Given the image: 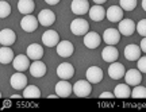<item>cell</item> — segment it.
Masks as SVG:
<instances>
[{
  "label": "cell",
  "mask_w": 146,
  "mask_h": 112,
  "mask_svg": "<svg viewBox=\"0 0 146 112\" xmlns=\"http://www.w3.org/2000/svg\"><path fill=\"white\" fill-rule=\"evenodd\" d=\"M73 92L77 97H88L92 92V84L88 80H78L73 85Z\"/></svg>",
  "instance_id": "obj_1"
},
{
  "label": "cell",
  "mask_w": 146,
  "mask_h": 112,
  "mask_svg": "<svg viewBox=\"0 0 146 112\" xmlns=\"http://www.w3.org/2000/svg\"><path fill=\"white\" fill-rule=\"evenodd\" d=\"M70 31L74 35H85L89 31V23L83 18H77L70 23Z\"/></svg>",
  "instance_id": "obj_2"
},
{
  "label": "cell",
  "mask_w": 146,
  "mask_h": 112,
  "mask_svg": "<svg viewBox=\"0 0 146 112\" xmlns=\"http://www.w3.org/2000/svg\"><path fill=\"white\" fill-rule=\"evenodd\" d=\"M38 25H39L38 18L31 15V14L25 15L21 21V27L23 28V31H26V32H34V31L38 28Z\"/></svg>",
  "instance_id": "obj_3"
},
{
  "label": "cell",
  "mask_w": 146,
  "mask_h": 112,
  "mask_svg": "<svg viewBox=\"0 0 146 112\" xmlns=\"http://www.w3.org/2000/svg\"><path fill=\"white\" fill-rule=\"evenodd\" d=\"M36 18H38L39 25L43 26V27H49V26H52L56 22V14L52 10H47V8L39 11V14H38Z\"/></svg>",
  "instance_id": "obj_4"
},
{
  "label": "cell",
  "mask_w": 146,
  "mask_h": 112,
  "mask_svg": "<svg viewBox=\"0 0 146 112\" xmlns=\"http://www.w3.org/2000/svg\"><path fill=\"white\" fill-rule=\"evenodd\" d=\"M56 51H57V54L60 57H62V58H68L73 54V51H74V46H73L72 42L69 41H60L56 46Z\"/></svg>",
  "instance_id": "obj_5"
},
{
  "label": "cell",
  "mask_w": 146,
  "mask_h": 112,
  "mask_svg": "<svg viewBox=\"0 0 146 112\" xmlns=\"http://www.w3.org/2000/svg\"><path fill=\"white\" fill-rule=\"evenodd\" d=\"M102 41H103L102 36L98 32H95V31H88L84 35V45H85V47H88V49H96V47H99Z\"/></svg>",
  "instance_id": "obj_6"
},
{
  "label": "cell",
  "mask_w": 146,
  "mask_h": 112,
  "mask_svg": "<svg viewBox=\"0 0 146 112\" xmlns=\"http://www.w3.org/2000/svg\"><path fill=\"white\" fill-rule=\"evenodd\" d=\"M10 84L11 87L16 89V91H21V89H25L27 85V77L22 73V72H16L14 73L10 78Z\"/></svg>",
  "instance_id": "obj_7"
},
{
  "label": "cell",
  "mask_w": 146,
  "mask_h": 112,
  "mask_svg": "<svg viewBox=\"0 0 146 112\" xmlns=\"http://www.w3.org/2000/svg\"><path fill=\"white\" fill-rule=\"evenodd\" d=\"M57 76L61 80H69L74 76V68L69 62H62L57 66Z\"/></svg>",
  "instance_id": "obj_8"
},
{
  "label": "cell",
  "mask_w": 146,
  "mask_h": 112,
  "mask_svg": "<svg viewBox=\"0 0 146 112\" xmlns=\"http://www.w3.org/2000/svg\"><path fill=\"white\" fill-rule=\"evenodd\" d=\"M89 3L88 0H73L70 4V10L74 15H85L89 11Z\"/></svg>",
  "instance_id": "obj_9"
},
{
  "label": "cell",
  "mask_w": 146,
  "mask_h": 112,
  "mask_svg": "<svg viewBox=\"0 0 146 112\" xmlns=\"http://www.w3.org/2000/svg\"><path fill=\"white\" fill-rule=\"evenodd\" d=\"M126 69L125 66L120 64V62H111V65L108 68V76L112 78V80H120L122 77H125Z\"/></svg>",
  "instance_id": "obj_10"
},
{
  "label": "cell",
  "mask_w": 146,
  "mask_h": 112,
  "mask_svg": "<svg viewBox=\"0 0 146 112\" xmlns=\"http://www.w3.org/2000/svg\"><path fill=\"white\" fill-rule=\"evenodd\" d=\"M118 30H119L120 35L130 36L135 32V23H134V21H131V19H122L119 22Z\"/></svg>",
  "instance_id": "obj_11"
},
{
  "label": "cell",
  "mask_w": 146,
  "mask_h": 112,
  "mask_svg": "<svg viewBox=\"0 0 146 112\" xmlns=\"http://www.w3.org/2000/svg\"><path fill=\"white\" fill-rule=\"evenodd\" d=\"M60 42V35H58L57 31L54 30H47L43 32L42 35V43L47 47H54L57 46V43Z\"/></svg>",
  "instance_id": "obj_12"
},
{
  "label": "cell",
  "mask_w": 146,
  "mask_h": 112,
  "mask_svg": "<svg viewBox=\"0 0 146 112\" xmlns=\"http://www.w3.org/2000/svg\"><path fill=\"white\" fill-rule=\"evenodd\" d=\"M14 69L18 72H25L30 68V58L27 57V54H19V56L14 57L12 61Z\"/></svg>",
  "instance_id": "obj_13"
},
{
  "label": "cell",
  "mask_w": 146,
  "mask_h": 112,
  "mask_svg": "<svg viewBox=\"0 0 146 112\" xmlns=\"http://www.w3.org/2000/svg\"><path fill=\"white\" fill-rule=\"evenodd\" d=\"M106 16L112 23L120 22L123 19V10H122L120 5H111V7H108V10L106 11Z\"/></svg>",
  "instance_id": "obj_14"
},
{
  "label": "cell",
  "mask_w": 146,
  "mask_h": 112,
  "mask_svg": "<svg viewBox=\"0 0 146 112\" xmlns=\"http://www.w3.org/2000/svg\"><path fill=\"white\" fill-rule=\"evenodd\" d=\"M125 81L126 84L133 85V87L139 85L142 81V73L138 69H130L125 73Z\"/></svg>",
  "instance_id": "obj_15"
},
{
  "label": "cell",
  "mask_w": 146,
  "mask_h": 112,
  "mask_svg": "<svg viewBox=\"0 0 146 112\" xmlns=\"http://www.w3.org/2000/svg\"><path fill=\"white\" fill-rule=\"evenodd\" d=\"M16 41L15 31L11 28H3L0 31V45L1 46H12Z\"/></svg>",
  "instance_id": "obj_16"
},
{
  "label": "cell",
  "mask_w": 146,
  "mask_h": 112,
  "mask_svg": "<svg viewBox=\"0 0 146 112\" xmlns=\"http://www.w3.org/2000/svg\"><path fill=\"white\" fill-rule=\"evenodd\" d=\"M85 74H87V80L91 84H99L103 80V70L99 66H89Z\"/></svg>",
  "instance_id": "obj_17"
},
{
  "label": "cell",
  "mask_w": 146,
  "mask_h": 112,
  "mask_svg": "<svg viewBox=\"0 0 146 112\" xmlns=\"http://www.w3.org/2000/svg\"><path fill=\"white\" fill-rule=\"evenodd\" d=\"M141 47L138 45L130 43V45H127L125 47L123 54H125L126 60H129V61H138V58L141 57Z\"/></svg>",
  "instance_id": "obj_18"
},
{
  "label": "cell",
  "mask_w": 146,
  "mask_h": 112,
  "mask_svg": "<svg viewBox=\"0 0 146 112\" xmlns=\"http://www.w3.org/2000/svg\"><path fill=\"white\" fill-rule=\"evenodd\" d=\"M73 92V85L68 80H61L60 82L56 84V93L60 97H69L70 93Z\"/></svg>",
  "instance_id": "obj_19"
},
{
  "label": "cell",
  "mask_w": 146,
  "mask_h": 112,
  "mask_svg": "<svg viewBox=\"0 0 146 112\" xmlns=\"http://www.w3.org/2000/svg\"><path fill=\"white\" fill-rule=\"evenodd\" d=\"M118 57H119V51L116 50V47H114V45H108L106 46L104 49L102 50V58L106 62H114L118 61Z\"/></svg>",
  "instance_id": "obj_20"
},
{
  "label": "cell",
  "mask_w": 146,
  "mask_h": 112,
  "mask_svg": "<svg viewBox=\"0 0 146 112\" xmlns=\"http://www.w3.org/2000/svg\"><path fill=\"white\" fill-rule=\"evenodd\" d=\"M46 70H47L46 65L42 61H39V60H35V61L30 65V74H31L33 77H35V78L43 77L46 74Z\"/></svg>",
  "instance_id": "obj_21"
},
{
  "label": "cell",
  "mask_w": 146,
  "mask_h": 112,
  "mask_svg": "<svg viewBox=\"0 0 146 112\" xmlns=\"http://www.w3.org/2000/svg\"><path fill=\"white\" fill-rule=\"evenodd\" d=\"M26 54L30 60H33V61L41 60L42 57H43V47H42L39 43H31V45L27 46Z\"/></svg>",
  "instance_id": "obj_22"
},
{
  "label": "cell",
  "mask_w": 146,
  "mask_h": 112,
  "mask_svg": "<svg viewBox=\"0 0 146 112\" xmlns=\"http://www.w3.org/2000/svg\"><path fill=\"white\" fill-rule=\"evenodd\" d=\"M103 41L107 45H116L120 41V32L116 28H107L103 32Z\"/></svg>",
  "instance_id": "obj_23"
},
{
  "label": "cell",
  "mask_w": 146,
  "mask_h": 112,
  "mask_svg": "<svg viewBox=\"0 0 146 112\" xmlns=\"http://www.w3.org/2000/svg\"><path fill=\"white\" fill-rule=\"evenodd\" d=\"M88 14L94 22H102L106 18V10L102 7V4H95L94 7H89Z\"/></svg>",
  "instance_id": "obj_24"
},
{
  "label": "cell",
  "mask_w": 146,
  "mask_h": 112,
  "mask_svg": "<svg viewBox=\"0 0 146 112\" xmlns=\"http://www.w3.org/2000/svg\"><path fill=\"white\" fill-rule=\"evenodd\" d=\"M35 10V3L34 0H19L18 1V11L23 15H29Z\"/></svg>",
  "instance_id": "obj_25"
},
{
  "label": "cell",
  "mask_w": 146,
  "mask_h": 112,
  "mask_svg": "<svg viewBox=\"0 0 146 112\" xmlns=\"http://www.w3.org/2000/svg\"><path fill=\"white\" fill-rule=\"evenodd\" d=\"M14 51L10 49V46H1L0 47V64L7 65L14 61Z\"/></svg>",
  "instance_id": "obj_26"
},
{
  "label": "cell",
  "mask_w": 146,
  "mask_h": 112,
  "mask_svg": "<svg viewBox=\"0 0 146 112\" xmlns=\"http://www.w3.org/2000/svg\"><path fill=\"white\" fill-rule=\"evenodd\" d=\"M114 95L116 99H127L131 96V89L129 84H118L114 89Z\"/></svg>",
  "instance_id": "obj_27"
},
{
  "label": "cell",
  "mask_w": 146,
  "mask_h": 112,
  "mask_svg": "<svg viewBox=\"0 0 146 112\" xmlns=\"http://www.w3.org/2000/svg\"><path fill=\"white\" fill-rule=\"evenodd\" d=\"M23 97L26 99H39L41 97V91L35 85H26L23 89Z\"/></svg>",
  "instance_id": "obj_28"
},
{
  "label": "cell",
  "mask_w": 146,
  "mask_h": 112,
  "mask_svg": "<svg viewBox=\"0 0 146 112\" xmlns=\"http://www.w3.org/2000/svg\"><path fill=\"white\" fill-rule=\"evenodd\" d=\"M131 96L134 99H146V88L142 85H135L131 91Z\"/></svg>",
  "instance_id": "obj_29"
},
{
  "label": "cell",
  "mask_w": 146,
  "mask_h": 112,
  "mask_svg": "<svg viewBox=\"0 0 146 112\" xmlns=\"http://www.w3.org/2000/svg\"><path fill=\"white\" fill-rule=\"evenodd\" d=\"M11 14V5L4 0H0V19H4Z\"/></svg>",
  "instance_id": "obj_30"
},
{
  "label": "cell",
  "mask_w": 146,
  "mask_h": 112,
  "mask_svg": "<svg viewBox=\"0 0 146 112\" xmlns=\"http://www.w3.org/2000/svg\"><path fill=\"white\" fill-rule=\"evenodd\" d=\"M119 5L123 11H133L137 7V0H119Z\"/></svg>",
  "instance_id": "obj_31"
},
{
  "label": "cell",
  "mask_w": 146,
  "mask_h": 112,
  "mask_svg": "<svg viewBox=\"0 0 146 112\" xmlns=\"http://www.w3.org/2000/svg\"><path fill=\"white\" fill-rule=\"evenodd\" d=\"M135 31H138V34L142 36H146V19H141L135 25Z\"/></svg>",
  "instance_id": "obj_32"
},
{
  "label": "cell",
  "mask_w": 146,
  "mask_h": 112,
  "mask_svg": "<svg viewBox=\"0 0 146 112\" xmlns=\"http://www.w3.org/2000/svg\"><path fill=\"white\" fill-rule=\"evenodd\" d=\"M137 69L141 73H146V56L139 57L137 61Z\"/></svg>",
  "instance_id": "obj_33"
},
{
  "label": "cell",
  "mask_w": 146,
  "mask_h": 112,
  "mask_svg": "<svg viewBox=\"0 0 146 112\" xmlns=\"http://www.w3.org/2000/svg\"><path fill=\"white\" fill-rule=\"evenodd\" d=\"M114 97H115V95L111 93V92H103L100 95V99H114Z\"/></svg>",
  "instance_id": "obj_34"
},
{
  "label": "cell",
  "mask_w": 146,
  "mask_h": 112,
  "mask_svg": "<svg viewBox=\"0 0 146 112\" xmlns=\"http://www.w3.org/2000/svg\"><path fill=\"white\" fill-rule=\"evenodd\" d=\"M139 47H141V50L143 51V53H146V36H143V39L141 41V45H139Z\"/></svg>",
  "instance_id": "obj_35"
},
{
  "label": "cell",
  "mask_w": 146,
  "mask_h": 112,
  "mask_svg": "<svg viewBox=\"0 0 146 112\" xmlns=\"http://www.w3.org/2000/svg\"><path fill=\"white\" fill-rule=\"evenodd\" d=\"M46 1V4H49V5H56V4H58L61 0H45Z\"/></svg>",
  "instance_id": "obj_36"
},
{
  "label": "cell",
  "mask_w": 146,
  "mask_h": 112,
  "mask_svg": "<svg viewBox=\"0 0 146 112\" xmlns=\"http://www.w3.org/2000/svg\"><path fill=\"white\" fill-rule=\"evenodd\" d=\"M107 0H94L95 4H103V3H106Z\"/></svg>",
  "instance_id": "obj_37"
},
{
  "label": "cell",
  "mask_w": 146,
  "mask_h": 112,
  "mask_svg": "<svg viewBox=\"0 0 146 112\" xmlns=\"http://www.w3.org/2000/svg\"><path fill=\"white\" fill-rule=\"evenodd\" d=\"M57 97H60V96H58V95H49L47 99H57Z\"/></svg>",
  "instance_id": "obj_38"
},
{
  "label": "cell",
  "mask_w": 146,
  "mask_h": 112,
  "mask_svg": "<svg viewBox=\"0 0 146 112\" xmlns=\"http://www.w3.org/2000/svg\"><path fill=\"white\" fill-rule=\"evenodd\" d=\"M142 8H143V11L146 12V0H142Z\"/></svg>",
  "instance_id": "obj_39"
},
{
  "label": "cell",
  "mask_w": 146,
  "mask_h": 112,
  "mask_svg": "<svg viewBox=\"0 0 146 112\" xmlns=\"http://www.w3.org/2000/svg\"><path fill=\"white\" fill-rule=\"evenodd\" d=\"M11 99H21L19 95H14V96H11Z\"/></svg>",
  "instance_id": "obj_40"
},
{
  "label": "cell",
  "mask_w": 146,
  "mask_h": 112,
  "mask_svg": "<svg viewBox=\"0 0 146 112\" xmlns=\"http://www.w3.org/2000/svg\"><path fill=\"white\" fill-rule=\"evenodd\" d=\"M0 97H1V93H0Z\"/></svg>",
  "instance_id": "obj_41"
}]
</instances>
